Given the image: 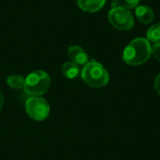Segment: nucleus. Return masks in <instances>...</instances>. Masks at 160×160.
Wrapping results in <instances>:
<instances>
[{
  "label": "nucleus",
  "instance_id": "nucleus-1",
  "mask_svg": "<svg viewBox=\"0 0 160 160\" xmlns=\"http://www.w3.org/2000/svg\"><path fill=\"white\" fill-rule=\"evenodd\" d=\"M152 54V46L147 38H137L124 50L123 59L129 66H139L145 63Z\"/></svg>",
  "mask_w": 160,
  "mask_h": 160
},
{
  "label": "nucleus",
  "instance_id": "nucleus-2",
  "mask_svg": "<svg viewBox=\"0 0 160 160\" xmlns=\"http://www.w3.org/2000/svg\"><path fill=\"white\" fill-rule=\"evenodd\" d=\"M81 76L82 81L93 88L104 87L110 81V75L107 69L95 60H92L83 66Z\"/></svg>",
  "mask_w": 160,
  "mask_h": 160
},
{
  "label": "nucleus",
  "instance_id": "nucleus-3",
  "mask_svg": "<svg viewBox=\"0 0 160 160\" xmlns=\"http://www.w3.org/2000/svg\"><path fill=\"white\" fill-rule=\"evenodd\" d=\"M50 85V75L43 70H36L24 79L23 91L29 97H40L49 90Z\"/></svg>",
  "mask_w": 160,
  "mask_h": 160
},
{
  "label": "nucleus",
  "instance_id": "nucleus-4",
  "mask_svg": "<svg viewBox=\"0 0 160 160\" xmlns=\"http://www.w3.org/2000/svg\"><path fill=\"white\" fill-rule=\"evenodd\" d=\"M25 111L33 120L43 121L50 114V105L43 98L30 97L25 101Z\"/></svg>",
  "mask_w": 160,
  "mask_h": 160
},
{
  "label": "nucleus",
  "instance_id": "nucleus-5",
  "mask_svg": "<svg viewBox=\"0 0 160 160\" xmlns=\"http://www.w3.org/2000/svg\"><path fill=\"white\" fill-rule=\"evenodd\" d=\"M112 25L121 31L130 30L134 25V19L132 14L126 8L119 7L112 8L108 15Z\"/></svg>",
  "mask_w": 160,
  "mask_h": 160
},
{
  "label": "nucleus",
  "instance_id": "nucleus-6",
  "mask_svg": "<svg viewBox=\"0 0 160 160\" xmlns=\"http://www.w3.org/2000/svg\"><path fill=\"white\" fill-rule=\"evenodd\" d=\"M68 55L71 59V62L78 66H84L89 62V56L87 52L80 46L74 45L68 49Z\"/></svg>",
  "mask_w": 160,
  "mask_h": 160
},
{
  "label": "nucleus",
  "instance_id": "nucleus-7",
  "mask_svg": "<svg viewBox=\"0 0 160 160\" xmlns=\"http://www.w3.org/2000/svg\"><path fill=\"white\" fill-rule=\"evenodd\" d=\"M106 0H77V4L81 9L85 12L98 11L105 5Z\"/></svg>",
  "mask_w": 160,
  "mask_h": 160
},
{
  "label": "nucleus",
  "instance_id": "nucleus-8",
  "mask_svg": "<svg viewBox=\"0 0 160 160\" xmlns=\"http://www.w3.org/2000/svg\"><path fill=\"white\" fill-rule=\"evenodd\" d=\"M136 16L139 21L144 24L151 23L155 19V13L151 8L147 6H139L136 8Z\"/></svg>",
  "mask_w": 160,
  "mask_h": 160
},
{
  "label": "nucleus",
  "instance_id": "nucleus-9",
  "mask_svg": "<svg viewBox=\"0 0 160 160\" xmlns=\"http://www.w3.org/2000/svg\"><path fill=\"white\" fill-rule=\"evenodd\" d=\"M62 73L68 79H74L80 73V68L73 62H66L62 66Z\"/></svg>",
  "mask_w": 160,
  "mask_h": 160
},
{
  "label": "nucleus",
  "instance_id": "nucleus-10",
  "mask_svg": "<svg viewBox=\"0 0 160 160\" xmlns=\"http://www.w3.org/2000/svg\"><path fill=\"white\" fill-rule=\"evenodd\" d=\"M24 79L21 75H10L7 78V83L9 87L19 90L23 88L24 85Z\"/></svg>",
  "mask_w": 160,
  "mask_h": 160
},
{
  "label": "nucleus",
  "instance_id": "nucleus-11",
  "mask_svg": "<svg viewBox=\"0 0 160 160\" xmlns=\"http://www.w3.org/2000/svg\"><path fill=\"white\" fill-rule=\"evenodd\" d=\"M147 39L152 42H160V22L155 23L147 31Z\"/></svg>",
  "mask_w": 160,
  "mask_h": 160
},
{
  "label": "nucleus",
  "instance_id": "nucleus-12",
  "mask_svg": "<svg viewBox=\"0 0 160 160\" xmlns=\"http://www.w3.org/2000/svg\"><path fill=\"white\" fill-rule=\"evenodd\" d=\"M140 0H113V3L122 8H126V9H130V8H134L135 7L138 6Z\"/></svg>",
  "mask_w": 160,
  "mask_h": 160
},
{
  "label": "nucleus",
  "instance_id": "nucleus-13",
  "mask_svg": "<svg viewBox=\"0 0 160 160\" xmlns=\"http://www.w3.org/2000/svg\"><path fill=\"white\" fill-rule=\"evenodd\" d=\"M152 54L157 60L160 61V42H157L152 46Z\"/></svg>",
  "mask_w": 160,
  "mask_h": 160
},
{
  "label": "nucleus",
  "instance_id": "nucleus-14",
  "mask_svg": "<svg viewBox=\"0 0 160 160\" xmlns=\"http://www.w3.org/2000/svg\"><path fill=\"white\" fill-rule=\"evenodd\" d=\"M154 87H155V90L157 91V93L160 96V73L156 77V79H155Z\"/></svg>",
  "mask_w": 160,
  "mask_h": 160
},
{
  "label": "nucleus",
  "instance_id": "nucleus-15",
  "mask_svg": "<svg viewBox=\"0 0 160 160\" xmlns=\"http://www.w3.org/2000/svg\"><path fill=\"white\" fill-rule=\"evenodd\" d=\"M3 104H4V97H3V94L0 91V111L3 108Z\"/></svg>",
  "mask_w": 160,
  "mask_h": 160
}]
</instances>
